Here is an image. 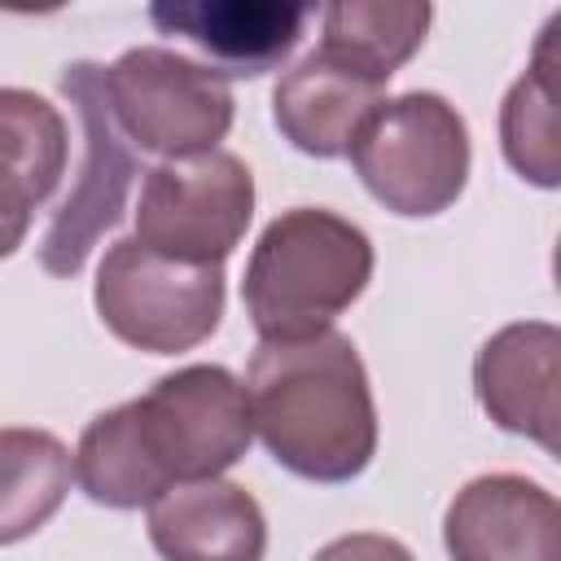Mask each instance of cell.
Instances as JSON below:
<instances>
[{
    "instance_id": "obj_5",
    "label": "cell",
    "mask_w": 561,
    "mask_h": 561,
    "mask_svg": "<svg viewBox=\"0 0 561 561\" xmlns=\"http://www.w3.org/2000/svg\"><path fill=\"white\" fill-rule=\"evenodd\" d=\"M101 324L149 355L202 346L224 320V267H193L123 237L105 250L92 285Z\"/></svg>"
},
{
    "instance_id": "obj_1",
    "label": "cell",
    "mask_w": 561,
    "mask_h": 561,
    "mask_svg": "<svg viewBox=\"0 0 561 561\" xmlns=\"http://www.w3.org/2000/svg\"><path fill=\"white\" fill-rule=\"evenodd\" d=\"M250 443L245 386L224 364H188L88 421L75 482L101 508H149L167 486L219 478Z\"/></svg>"
},
{
    "instance_id": "obj_2",
    "label": "cell",
    "mask_w": 561,
    "mask_h": 561,
    "mask_svg": "<svg viewBox=\"0 0 561 561\" xmlns=\"http://www.w3.org/2000/svg\"><path fill=\"white\" fill-rule=\"evenodd\" d=\"M241 386L254 434L294 478L333 486L373 465L377 403L346 333L329 329L302 342H259Z\"/></svg>"
},
{
    "instance_id": "obj_3",
    "label": "cell",
    "mask_w": 561,
    "mask_h": 561,
    "mask_svg": "<svg viewBox=\"0 0 561 561\" xmlns=\"http://www.w3.org/2000/svg\"><path fill=\"white\" fill-rule=\"evenodd\" d=\"M368 280V232L324 206H294L259 232L241 298L259 342H302L329 333Z\"/></svg>"
},
{
    "instance_id": "obj_10",
    "label": "cell",
    "mask_w": 561,
    "mask_h": 561,
    "mask_svg": "<svg viewBox=\"0 0 561 561\" xmlns=\"http://www.w3.org/2000/svg\"><path fill=\"white\" fill-rule=\"evenodd\" d=\"M561 329L548 320H517L491 333L473 359V390L482 412L548 456L561 451Z\"/></svg>"
},
{
    "instance_id": "obj_16",
    "label": "cell",
    "mask_w": 561,
    "mask_h": 561,
    "mask_svg": "<svg viewBox=\"0 0 561 561\" xmlns=\"http://www.w3.org/2000/svg\"><path fill=\"white\" fill-rule=\"evenodd\" d=\"M75 478L70 447L31 425L0 430V548L35 535L61 508Z\"/></svg>"
},
{
    "instance_id": "obj_9",
    "label": "cell",
    "mask_w": 561,
    "mask_h": 561,
    "mask_svg": "<svg viewBox=\"0 0 561 561\" xmlns=\"http://www.w3.org/2000/svg\"><path fill=\"white\" fill-rule=\"evenodd\" d=\"M443 548L451 561H561V508L522 473H482L451 495Z\"/></svg>"
},
{
    "instance_id": "obj_6",
    "label": "cell",
    "mask_w": 561,
    "mask_h": 561,
    "mask_svg": "<svg viewBox=\"0 0 561 561\" xmlns=\"http://www.w3.org/2000/svg\"><path fill=\"white\" fill-rule=\"evenodd\" d=\"M105 105L127 140L162 158H193L219 149L237 101L215 66L171 48H127L105 66Z\"/></svg>"
},
{
    "instance_id": "obj_14",
    "label": "cell",
    "mask_w": 561,
    "mask_h": 561,
    "mask_svg": "<svg viewBox=\"0 0 561 561\" xmlns=\"http://www.w3.org/2000/svg\"><path fill=\"white\" fill-rule=\"evenodd\" d=\"M386 101L381 83L351 75L346 66L320 57L316 48L280 75L272 92V118L280 136L307 158H342L364 127V118Z\"/></svg>"
},
{
    "instance_id": "obj_4",
    "label": "cell",
    "mask_w": 561,
    "mask_h": 561,
    "mask_svg": "<svg viewBox=\"0 0 561 561\" xmlns=\"http://www.w3.org/2000/svg\"><path fill=\"white\" fill-rule=\"evenodd\" d=\"M346 153L364 188L403 219H430L456 206L473 158L460 110L438 92L381 101Z\"/></svg>"
},
{
    "instance_id": "obj_17",
    "label": "cell",
    "mask_w": 561,
    "mask_h": 561,
    "mask_svg": "<svg viewBox=\"0 0 561 561\" xmlns=\"http://www.w3.org/2000/svg\"><path fill=\"white\" fill-rule=\"evenodd\" d=\"M557 26L561 18L548 22V31L535 44L530 70L508 88L500 110L504 158L522 180L539 188L561 184V114H557V53H552Z\"/></svg>"
},
{
    "instance_id": "obj_18",
    "label": "cell",
    "mask_w": 561,
    "mask_h": 561,
    "mask_svg": "<svg viewBox=\"0 0 561 561\" xmlns=\"http://www.w3.org/2000/svg\"><path fill=\"white\" fill-rule=\"evenodd\" d=\"M311 561H416L399 539L390 535H373V530H355L342 539H329Z\"/></svg>"
},
{
    "instance_id": "obj_7",
    "label": "cell",
    "mask_w": 561,
    "mask_h": 561,
    "mask_svg": "<svg viewBox=\"0 0 561 561\" xmlns=\"http://www.w3.org/2000/svg\"><path fill=\"white\" fill-rule=\"evenodd\" d=\"M254 219V175L228 153L167 158L145 171L136 202V241L162 259L224 267Z\"/></svg>"
},
{
    "instance_id": "obj_12",
    "label": "cell",
    "mask_w": 561,
    "mask_h": 561,
    "mask_svg": "<svg viewBox=\"0 0 561 561\" xmlns=\"http://www.w3.org/2000/svg\"><path fill=\"white\" fill-rule=\"evenodd\" d=\"M149 543L162 561H263L267 517L241 482H180L149 504Z\"/></svg>"
},
{
    "instance_id": "obj_11",
    "label": "cell",
    "mask_w": 561,
    "mask_h": 561,
    "mask_svg": "<svg viewBox=\"0 0 561 561\" xmlns=\"http://www.w3.org/2000/svg\"><path fill=\"white\" fill-rule=\"evenodd\" d=\"M302 4L276 0H162L149 4V22L167 35H184L197 44L219 75L259 79L276 70L302 39L307 26Z\"/></svg>"
},
{
    "instance_id": "obj_13",
    "label": "cell",
    "mask_w": 561,
    "mask_h": 561,
    "mask_svg": "<svg viewBox=\"0 0 561 561\" xmlns=\"http://www.w3.org/2000/svg\"><path fill=\"white\" fill-rule=\"evenodd\" d=\"M70 131L61 110L31 88H0V259L18 254L35 210L61 184Z\"/></svg>"
},
{
    "instance_id": "obj_8",
    "label": "cell",
    "mask_w": 561,
    "mask_h": 561,
    "mask_svg": "<svg viewBox=\"0 0 561 561\" xmlns=\"http://www.w3.org/2000/svg\"><path fill=\"white\" fill-rule=\"evenodd\" d=\"M61 92L70 96L83 127V162L39 241V267L48 276H79L92 245L123 219L140 167L105 105V66L96 61L66 66Z\"/></svg>"
},
{
    "instance_id": "obj_15",
    "label": "cell",
    "mask_w": 561,
    "mask_h": 561,
    "mask_svg": "<svg viewBox=\"0 0 561 561\" xmlns=\"http://www.w3.org/2000/svg\"><path fill=\"white\" fill-rule=\"evenodd\" d=\"M430 18L434 9L425 0H337L320 18L324 31L316 53L386 88V79L425 44Z\"/></svg>"
}]
</instances>
